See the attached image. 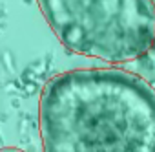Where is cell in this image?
<instances>
[{
  "mask_svg": "<svg viewBox=\"0 0 155 152\" xmlns=\"http://www.w3.org/2000/svg\"><path fill=\"white\" fill-rule=\"evenodd\" d=\"M38 121L44 152H155V90L120 68L53 75Z\"/></svg>",
  "mask_w": 155,
  "mask_h": 152,
  "instance_id": "6da1fadb",
  "label": "cell"
},
{
  "mask_svg": "<svg viewBox=\"0 0 155 152\" xmlns=\"http://www.w3.org/2000/svg\"><path fill=\"white\" fill-rule=\"evenodd\" d=\"M38 8L60 44L84 57L135 60L155 42L151 0H38Z\"/></svg>",
  "mask_w": 155,
  "mask_h": 152,
  "instance_id": "7a4b0ae2",
  "label": "cell"
},
{
  "mask_svg": "<svg viewBox=\"0 0 155 152\" xmlns=\"http://www.w3.org/2000/svg\"><path fill=\"white\" fill-rule=\"evenodd\" d=\"M0 152H24V150L15 148V147H6V148H0Z\"/></svg>",
  "mask_w": 155,
  "mask_h": 152,
  "instance_id": "3957f363",
  "label": "cell"
}]
</instances>
